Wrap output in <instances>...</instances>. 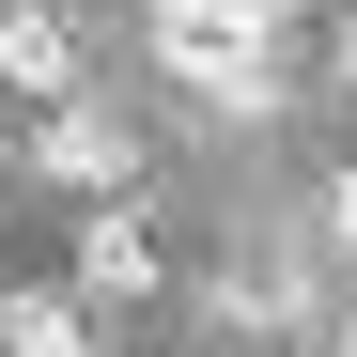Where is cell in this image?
Returning <instances> with one entry per match:
<instances>
[{
	"label": "cell",
	"mask_w": 357,
	"mask_h": 357,
	"mask_svg": "<svg viewBox=\"0 0 357 357\" xmlns=\"http://www.w3.org/2000/svg\"><path fill=\"white\" fill-rule=\"evenodd\" d=\"M155 47H171V78L202 109H233V125L280 109V16H202V31H155Z\"/></svg>",
	"instance_id": "cell-1"
},
{
	"label": "cell",
	"mask_w": 357,
	"mask_h": 357,
	"mask_svg": "<svg viewBox=\"0 0 357 357\" xmlns=\"http://www.w3.org/2000/svg\"><path fill=\"white\" fill-rule=\"evenodd\" d=\"M78 311H140V295H155V233H140V202H93L78 218Z\"/></svg>",
	"instance_id": "cell-2"
},
{
	"label": "cell",
	"mask_w": 357,
	"mask_h": 357,
	"mask_svg": "<svg viewBox=\"0 0 357 357\" xmlns=\"http://www.w3.org/2000/svg\"><path fill=\"white\" fill-rule=\"evenodd\" d=\"M31 155H47V171H63V187H125V171H140V140H125V125H109V109H78V93H63V109H47V140H31Z\"/></svg>",
	"instance_id": "cell-3"
},
{
	"label": "cell",
	"mask_w": 357,
	"mask_h": 357,
	"mask_svg": "<svg viewBox=\"0 0 357 357\" xmlns=\"http://www.w3.org/2000/svg\"><path fill=\"white\" fill-rule=\"evenodd\" d=\"M0 93H47V109L78 93V31L47 16V0H16V31H0Z\"/></svg>",
	"instance_id": "cell-4"
},
{
	"label": "cell",
	"mask_w": 357,
	"mask_h": 357,
	"mask_svg": "<svg viewBox=\"0 0 357 357\" xmlns=\"http://www.w3.org/2000/svg\"><path fill=\"white\" fill-rule=\"evenodd\" d=\"M0 357H93V311L78 295H0Z\"/></svg>",
	"instance_id": "cell-5"
},
{
	"label": "cell",
	"mask_w": 357,
	"mask_h": 357,
	"mask_svg": "<svg viewBox=\"0 0 357 357\" xmlns=\"http://www.w3.org/2000/svg\"><path fill=\"white\" fill-rule=\"evenodd\" d=\"M155 31H202V16H264V0H140Z\"/></svg>",
	"instance_id": "cell-6"
},
{
	"label": "cell",
	"mask_w": 357,
	"mask_h": 357,
	"mask_svg": "<svg viewBox=\"0 0 357 357\" xmlns=\"http://www.w3.org/2000/svg\"><path fill=\"white\" fill-rule=\"evenodd\" d=\"M326 78H357V0H342V16H326Z\"/></svg>",
	"instance_id": "cell-7"
},
{
	"label": "cell",
	"mask_w": 357,
	"mask_h": 357,
	"mask_svg": "<svg viewBox=\"0 0 357 357\" xmlns=\"http://www.w3.org/2000/svg\"><path fill=\"white\" fill-rule=\"evenodd\" d=\"M264 16H311V0H264ZM326 16H342V0H326Z\"/></svg>",
	"instance_id": "cell-8"
},
{
	"label": "cell",
	"mask_w": 357,
	"mask_h": 357,
	"mask_svg": "<svg viewBox=\"0 0 357 357\" xmlns=\"http://www.w3.org/2000/svg\"><path fill=\"white\" fill-rule=\"evenodd\" d=\"M0 31H16V0H0Z\"/></svg>",
	"instance_id": "cell-9"
},
{
	"label": "cell",
	"mask_w": 357,
	"mask_h": 357,
	"mask_svg": "<svg viewBox=\"0 0 357 357\" xmlns=\"http://www.w3.org/2000/svg\"><path fill=\"white\" fill-rule=\"evenodd\" d=\"M342 357H357V326H342Z\"/></svg>",
	"instance_id": "cell-10"
}]
</instances>
